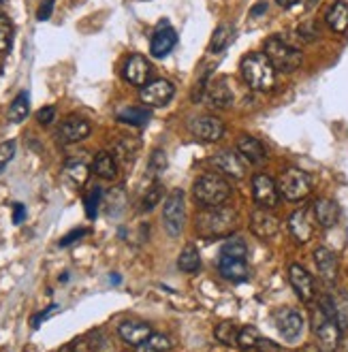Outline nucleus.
<instances>
[{
  "label": "nucleus",
  "instance_id": "cd10ccee",
  "mask_svg": "<svg viewBox=\"0 0 348 352\" xmlns=\"http://www.w3.org/2000/svg\"><path fill=\"white\" fill-rule=\"evenodd\" d=\"M139 152V141L137 139H129L122 137L113 143V158L122 164H133L135 156Z\"/></svg>",
  "mask_w": 348,
  "mask_h": 352
},
{
  "label": "nucleus",
  "instance_id": "bb28decb",
  "mask_svg": "<svg viewBox=\"0 0 348 352\" xmlns=\"http://www.w3.org/2000/svg\"><path fill=\"white\" fill-rule=\"evenodd\" d=\"M92 171L103 179H113L118 175V160L109 152H98L92 162Z\"/></svg>",
  "mask_w": 348,
  "mask_h": 352
},
{
  "label": "nucleus",
  "instance_id": "f3484780",
  "mask_svg": "<svg viewBox=\"0 0 348 352\" xmlns=\"http://www.w3.org/2000/svg\"><path fill=\"white\" fill-rule=\"evenodd\" d=\"M150 73H152V67H150L148 58L135 54V56H131L127 60V65H124V79L129 81V84L143 88V86L148 84Z\"/></svg>",
  "mask_w": 348,
  "mask_h": 352
},
{
  "label": "nucleus",
  "instance_id": "4d7b16f0",
  "mask_svg": "<svg viewBox=\"0 0 348 352\" xmlns=\"http://www.w3.org/2000/svg\"><path fill=\"white\" fill-rule=\"evenodd\" d=\"M0 3H3V0H0Z\"/></svg>",
  "mask_w": 348,
  "mask_h": 352
},
{
  "label": "nucleus",
  "instance_id": "aec40b11",
  "mask_svg": "<svg viewBox=\"0 0 348 352\" xmlns=\"http://www.w3.org/2000/svg\"><path fill=\"white\" fill-rule=\"evenodd\" d=\"M314 263L318 269V276L327 282V284H334L338 280V256L329 250V248H316L314 250Z\"/></svg>",
  "mask_w": 348,
  "mask_h": 352
},
{
  "label": "nucleus",
  "instance_id": "a19ab883",
  "mask_svg": "<svg viewBox=\"0 0 348 352\" xmlns=\"http://www.w3.org/2000/svg\"><path fill=\"white\" fill-rule=\"evenodd\" d=\"M162 192H165V190H162V186H160V184H154L152 188H148V192L143 195L141 210H143V212H150V210H154L156 203L162 199Z\"/></svg>",
  "mask_w": 348,
  "mask_h": 352
},
{
  "label": "nucleus",
  "instance_id": "ddd939ff",
  "mask_svg": "<svg viewBox=\"0 0 348 352\" xmlns=\"http://www.w3.org/2000/svg\"><path fill=\"white\" fill-rule=\"evenodd\" d=\"M175 43H177V32L167 22H160V26L154 30L150 41V54L154 58H165L173 52Z\"/></svg>",
  "mask_w": 348,
  "mask_h": 352
},
{
  "label": "nucleus",
  "instance_id": "20e7f679",
  "mask_svg": "<svg viewBox=\"0 0 348 352\" xmlns=\"http://www.w3.org/2000/svg\"><path fill=\"white\" fill-rule=\"evenodd\" d=\"M193 195L203 207H220L231 197V184L220 175H203L195 182Z\"/></svg>",
  "mask_w": 348,
  "mask_h": 352
},
{
  "label": "nucleus",
  "instance_id": "7ed1b4c3",
  "mask_svg": "<svg viewBox=\"0 0 348 352\" xmlns=\"http://www.w3.org/2000/svg\"><path fill=\"white\" fill-rule=\"evenodd\" d=\"M241 75L243 81L248 84L252 90L259 92H270L276 84V69L270 62V58L265 54H248L241 60Z\"/></svg>",
  "mask_w": 348,
  "mask_h": 352
},
{
  "label": "nucleus",
  "instance_id": "473e14b6",
  "mask_svg": "<svg viewBox=\"0 0 348 352\" xmlns=\"http://www.w3.org/2000/svg\"><path fill=\"white\" fill-rule=\"evenodd\" d=\"M135 350L137 352H167V350H171V340L162 333H152L146 342L135 346Z\"/></svg>",
  "mask_w": 348,
  "mask_h": 352
},
{
  "label": "nucleus",
  "instance_id": "a211bd4d",
  "mask_svg": "<svg viewBox=\"0 0 348 352\" xmlns=\"http://www.w3.org/2000/svg\"><path fill=\"white\" fill-rule=\"evenodd\" d=\"M289 233L295 237L297 243H308L314 235V224L308 210H297L289 218Z\"/></svg>",
  "mask_w": 348,
  "mask_h": 352
},
{
  "label": "nucleus",
  "instance_id": "6e6d98bb",
  "mask_svg": "<svg viewBox=\"0 0 348 352\" xmlns=\"http://www.w3.org/2000/svg\"><path fill=\"white\" fill-rule=\"evenodd\" d=\"M246 352H254V350H246Z\"/></svg>",
  "mask_w": 348,
  "mask_h": 352
},
{
  "label": "nucleus",
  "instance_id": "37998d69",
  "mask_svg": "<svg viewBox=\"0 0 348 352\" xmlns=\"http://www.w3.org/2000/svg\"><path fill=\"white\" fill-rule=\"evenodd\" d=\"M148 167H150V173H154V175L165 171L167 169V156H165V152H162V150H154Z\"/></svg>",
  "mask_w": 348,
  "mask_h": 352
},
{
  "label": "nucleus",
  "instance_id": "4c0bfd02",
  "mask_svg": "<svg viewBox=\"0 0 348 352\" xmlns=\"http://www.w3.org/2000/svg\"><path fill=\"white\" fill-rule=\"evenodd\" d=\"M220 256H229V258H246L248 256V248L241 239H233V241H227L222 245V252Z\"/></svg>",
  "mask_w": 348,
  "mask_h": 352
},
{
  "label": "nucleus",
  "instance_id": "c85d7f7f",
  "mask_svg": "<svg viewBox=\"0 0 348 352\" xmlns=\"http://www.w3.org/2000/svg\"><path fill=\"white\" fill-rule=\"evenodd\" d=\"M118 122L127 124V126H146L148 120H150V109H143V107H124L116 113Z\"/></svg>",
  "mask_w": 348,
  "mask_h": 352
},
{
  "label": "nucleus",
  "instance_id": "603ef678",
  "mask_svg": "<svg viewBox=\"0 0 348 352\" xmlns=\"http://www.w3.org/2000/svg\"><path fill=\"white\" fill-rule=\"evenodd\" d=\"M265 7H268V5H263V3H261V5H257V7L252 9V15H261V13L265 11Z\"/></svg>",
  "mask_w": 348,
  "mask_h": 352
},
{
  "label": "nucleus",
  "instance_id": "6e6552de",
  "mask_svg": "<svg viewBox=\"0 0 348 352\" xmlns=\"http://www.w3.org/2000/svg\"><path fill=\"white\" fill-rule=\"evenodd\" d=\"M173 94H175V88L167 79L150 81V84H146L139 92L143 105H148V107H165L167 102L173 98Z\"/></svg>",
  "mask_w": 348,
  "mask_h": 352
},
{
  "label": "nucleus",
  "instance_id": "79ce46f5",
  "mask_svg": "<svg viewBox=\"0 0 348 352\" xmlns=\"http://www.w3.org/2000/svg\"><path fill=\"white\" fill-rule=\"evenodd\" d=\"M127 203V192L124 188H113L111 192H107V210L111 214H120V210Z\"/></svg>",
  "mask_w": 348,
  "mask_h": 352
},
{
  "label": "nucleus",
  "instance_id": "5fc2aeb1",
  "mask_svg": "<svg viewBox=\"0 0 348 352\" xmlns=\"http://www.w3.org/2000/svg\"><path fill=\"white\" fill-rule=\"evenodd\" d=\"M0 73H3V60H0Z\"/></svg>",
  "mask_w": 348,
  "mask_h": 352
},
{
  "label": "nucleus",
  "instance_id": "a18cd8bd",
  "mask_svg": "<svg viewBox=\"0 0 348 352\" xmlns=\"http://www.w3.org/2000/svg\"><path fill=\"white\" fill-rule=\"evenodd\" d=\"M88 235V229H75V231H71L69 235H65L63 239H60V248H69L71 243H75L77 239H81V237H86Z\"/></svg>",
  "mask_w": 348,
  "mask_h": 352
},
{
  "label": "nucleus",
  "instance_id": "1a4fd4ad",
  "mask_svg": "<svg viewBox=\"0 0 348 352\" xmlns=\"http://www.w3.org/2000/svg\"><path fill=\"white\" fill-rule=\"evenodd\" d=\"M252 195H254L257 205L265 207V210H272L280 201V190L276 182L265 173H259L252 177Z\"/></svg>",
  "mask_w": 348,
  "mask_h": 352
},
{
  "label": "nucleus",
  "instance_id": "c03bdc74",
  "mask_svg": "<svg viewBox=\"0 0 348 352\" xmlns=\"http://www.w3.org/2000/svg\"><path fill=\"white\" fill-rule=\"evenodd\" d=\"M13 154H15V141L0 143V169H3L5 164L13 158Z\"/></svg>",
  "mask_w": 348,
  "mask_h": 352
},
{
  "label": "nucleus",
  "instance_id": "de8ad7c7",
  "mask_svg": "<svg viewBox=\"0 0 348 352\" xmlns=\"http://www.w3.org/2000/svg\"><path fill=\"white\" fill-rule=\"evenodd\" d=\"M54 116H56V109H54L52 105H47V107H43V109H41V111L36 113V120H39L41 124H45V126H47V124H52V122H54Z\"/></svg>",
  "mask_w": 348,
  "mask_h": 352
},
{
  "label": "nucleus",
  "instance_id": "dca6fc26",
  "mask_svg": "<svg viewBox=\"0 0 348 352\" xmlns=\"http://www.w3.org/2000/svg\"><path fill=\"white\" fill-rule=\"evenodd\" d=\"M90 131H92V126L88 120L79 118V116H71L60 124L58 137L65 143H77V141H84L90 135Z\"/></svg>",
  "mask_w": 348,
  "mask_h": 352
},
{
  "label": "nucleus",
  "instance_id": "9d476101",
  "mask_svg": "<svg viewBox=\"0 0 348 352\" xmlns=\"http://www.w3.org/2000/svg\"><path fill=\"white\" fill-rule=\"evenodd\" d=\"M203 92H206L208 100L216 107H229L233 102V90H231V84L227 77H212V79H206L203 81Z\"/></svg>",
  "mask_w": 348,
  "mask_h": 352
},
{
  "label": "nucleus",
  "instance_id": "09e8293b",
  "mask_svg": "<svg viewBox=\"0 0 348 352\" xmlns=\"http://www.w3.org/2000/svg\"><path fill=\"white\" fill-rule=\"evenodd\" d=\"M58 309V305H50L47 309H43V312H39L34 318H32V329H39V324L43 322V320H47L50 316H52V312H56Z\"/></svg>",
  "mask_w": 348,
  "mask_h": 352
},
{
  "label": "nucleus",
  "instance_id": "f704fd0d",
  "mask_svg": "<svg viewBox=\"0 0 348 352\" xmlns=\"http://www.w3.org/2000/svg\"><path fill=\"white\" fill-rule=\"evenodd\" d=\"M233 41V28L229 26V24H220L218 28H216V32L212 34V43H210V52L214 54H218V52H222L224 47H227L229 43Z\"/></svg>",
  "mask_w": 348,
  "mask_h": 352
},
{
  "label": "nucleus",
  "instance_id": "a878e982",
  "mask_svg": "<svg viewBox=\"0 0 348 352\" xmlns=\"http://www.w3.org/2000/svg\"><path fill=\"white\" fill-rule=\"evenodd\" d=\"M325 22L338 34L346 32L348 30V5L346 3H334L329 9H327Z\"/></svg>",
  "mask_w": 348,
  "mask_h": 352
},
{
  "label": "nucleus",
  "instance_id": "423d86ee",
  "mask_svg": "<svg viewBox=\"0 0 348 352\" xmlns=\"http://www.w3.org/2000/svg\"><path fill=\"white\" fill-rule=\"evenodd\" d=\"M278 190L280 195L286 199V201H301L310 195L312 190V179L310 175L301 171V169H286L282 175H280V182H278Z\"/></svg>",
  "mask_w": 348,
  "mask_h": 352
},
{
  "label": "nucleus",
  "instance_id": "7c9ffc66",
  "mask_svg": "<svg viewBox=\"0 0 348 352\" xmlns=\"http://www.w3.org/2000/svg\"><path fill=\"white\" fill-rule=\"evenodd\" d=\"M177 267L182 269L184 274H195V272H199L201 269V256H199V250L193 245V243H188L184 250L180 252V256H177Z\"/></svg>",
  "mask_w": 348,
  "mask_h": 352
},
{
  "label": "nucleus",
  "instance_id": "f257e3e1",
  "mask_svg": "<svg viewBox=\"0 0 348 352\" xmlns=\"http://www.w3.org/2000/svg\"><path fill=\"white\" fill-rule=\"evenodd\" d=\"M312 324H314V336L318 342V350L320 352H336L340 346V336H342V327L336 318V309H334V301L329 297H325L318 307L314 309L312 316Z\"/></svg>",
  "mask_w": 348,
  "mask_h": 352
},
{
  "label": "nucleus",
  "instance_id": "6ab92c4d",
  "mask_svg": "<svg viewBox=\"0 0 348 352\" xmlns=\"http://www.w3.org/2000/svg\"><path fill=\"white\" fill-rule=\"evenodd\" d=\"M118 336L131 346H139L141 342H146L152 336V327L146 324L143 320L131 318V320H124L118 327Z\"/></svg>",
  "mask_w": 348,
  "mask_h": 352
},
{
  "label": "nucleus",
  "instance_id": "39448f33",
  "mask_svg": "<svg viewBox=\"0 0 348 352\" xmlns=\"http://www.w3.org/2000/svg\"><path fill=\"white\" fill-rule=\"evenodd\" d=\"M263 54L270 58L274 69L280 73H293L301 67V62H303L301 52L295 45H291L289 41H282L278 36H272V38L265 41Z\"/></svg>",
  "mask_w": 348,
  "mask_h": 352
},
{
  "label": "nucleus",
  "instance_id": "0eeeda50",
  "mask_svg": "<svg viewBox=\"0 0 348 352\" xmlns=\"http://www.w3.org/2000/svg\"><path fill=\"white\" fill-rule=\"evenodd\" d=\"M184 220H186V201H184V192L173 190L165 201V210H162V222H165V229L171 237H177L182 233Z\"/></svg>",
  "mask_w": 348,
  "mask_h": 352
},
{
  "label": "nucleus",
  "instance_id": "58836bf2",
  "mask_svg": "<svg viewBox=\"0 0 348 352\" xmlns=\"http://www.w3.org/2000/svg\"><path fill=\"white\" fill-rule=\"evenodd\" d=\"M100 199H103V190H100V188H92V190L86 195V199H84V205H86V216H88L90 220H94V218H96V214H98Z\"/></svg>",
  "mask_w": 348,
  "mask_h": 352
},
{
  "label": "nucleus",
  "instance_id": "f03ea898",
  "mask_svg": "<svg viewBox=\"0 0 348 352\" xmlns=\"http://www.w3.org/2000/svg\"><path fill=\"white\" fill-rule=\"evenodd\" d=\"M237 226V214L229 207H208V210H203L197 214V220H195V229L201 237H208V239H214V237H224L235 231Z\"/></svg>",
  "mask_w": 348,
  "mask_h": 352
},
{
  "label": "nucleus",
  "instance_id": "864d4df0",
  "mask_svg": "<svg viewBox=\"0 0 348 352\" xmlns=\"http://www.w3.org/2000/svg\"><path fill=\"white\" fill-rule=\"evenodd\" d=\"M111 282H113V284H120V276H118V274H113V276H111Z\"/></svg>",
  "mask_w": 348,
  "mask_h": 352
},
{
  "label": "nucleus",
  "instance_id": "49530a36",
  "mask_svg": "<svg viewBox=\"0 0 348 352\" xmlns=\"http://www.w3.org/2000/svg\"><path fill=\"white\" fill-rule=\"evenodd\" d=\"M52 11H54V0H41V7L36 11V19L39 22H45V19L52 17Z\"/></svg>",
  "mask_w": 348,
  "mask_h": 352
},
{
  "label": "nucleus",
  "instance_id": "c756f323",
  "mask_svg": "<svg viewBox=\"0 0 348 352\" xmlns=\"http://www.w3.org/2000/svg\"><path fill=\"white\" fill-rule=\"evenodd\" d=\"M100 346H103V340H100L96 331H92V333L77 338L73 344L65 346L60 352H100Z\"/></svg>",
  "mask_w": 348,
  "mask_h": 352
},
{
  "label": "nucleus",
  "instance_id": "3c124183",
  "mask_svg": "<svg viewBox=\"0 0 348 352\" xmlns=\"http://www.w3.org/2000/svg\"><path fill=\"white\" fill-rule=\"evenodd\" d=\"M276 3L282 7V9H289V7H295L299 0H276Z\"/></svg>",
  "mask_w": 348,
  "mask_h": 352
},
{
  "label": "nucleus",
  "instance_id": "ea45409f",
  "mask_svg": "<svg viewBox=\"0 0 348 352\" xmlns=\"http://www.w3.org/2000/svg\"><path fill=\"white\" fill-rule=\"evenodd\" d=\"M334 301V309H336V318L340 322V327H348V293L338 295Z\"/></svg>",
  "mask_w": 348,
  "mask_h": 352
},
{
  "label": "nucleus",
  "instance_id": "4be33fe9",
  "mask_svg": "<svg viewBox=\"0 0 348 352\" xmlns=\"http://www.w3.org/2000/svg\"><path fill=\"white\" fill-rule=\"evenodd\" d=\"M65 179L73 186V188H81L86 182H88V175H90V164L79 158V156H71L65 164V171H63Z\"/></svg>",
  "mask_w": 348,
  "mask_h": 352
},
{
  "label": "nucleus",
  "instance_id": "c9c22d12",
  "mask_svg": "<svg viewBox=\"0 0 348 352\" xmlns=\"http://www.w3.org/2000/svg\"><path fill=\"white\" fill-rule=\"evenodd\" d=\"M13 43V24L7 15L0 13V54L9 52Z\"/></svg>",
  "mask_w": 348,
  "mask_h": 352
},
{
  "label": "nucleus",
  "instance_id": "4468645a",
  "mask_svg": "<svg viewBox=\"0 0 348 352\" xmlns=\"http://www.w3.org/2000/svg\"><path fill=\"white\" fill-rule=\"evenodd\" d=\"M193 135L201 141H208V143H216L222 139L224 135V122L220 118L214 116H201L197 120H193Z\"/></svg>",
  "mask_w": 348,
  "mask_h": 352
},
{
  "label": "nucleus",
  "instance_id": "2eb2a0df",
  "mask_svg": "<svg viewBox=\"0 0 348 352\" xmlns=\"http://www.w3.org/2000/svg\"><path fill=\"white\" fill-rule=\"evenodd\" d=\"M250 229L259 239H272V237H276V233L280 229V222L272 212H268L265 207H259V210L252 212Z\"/></svg>",
  "mask_w": 348,
  "mask_h": 352
},
{
  "label": "nucleus",
  "instance_id": "e433bc0d",
  "mask_svg": "<svg viewBox=\"0 0 348 352\" xmlns=\"http://www.w3.org/2000/svg\"><path fill=\"white\" fill-rule=\"evenodd\" d=\"M261 342V336L254 327H243L239 329V336H237V346L243 348V350H250V348H257Z\"/></svg>",
  "mask_w": 348,
  "mask_h": 352
},
{
  "label": "nucleus",
  "instance_id": "2f4dec72",
  "mask_svg": "<svg viewBox=\"0 0 348 352\" xmlns=\"http://www.w3.org/2000/svg\"><path fill=\"white\" fill-rule=\"evenodd\" d=\"M28 111H30V94L24 90V92H19L17 96H15V100L11 102V107H9V111H7V116H9V120L11 122H24L26 118H28Z\"/></svg>",
  "mask_w": 348,
  "mask_h": 352
},
{
  "label": "nucleus",
  "instance_id": "5701e85b",
  "mask_svg": "<svg viewBox=\"0 0 348 352\" xmlns=\"http://www.w3.org/2000/svg\"><path fill=\"white\" fill-rule=\"evenodd\" d=\"M237 154L250 164H263L265 158H268V152H265V146L254 139V137H241L237 141Z\"/></svg>",
  "mask_w": 348,
  "mask_h": 352
},
{
  "label": "nucleus",
  "instance_id": "b1692460",
  "mask_svg": "<svg viewBox=\"0 0 348 352\" xmlns=\"http://www.w3.org/2000/svg\"><path fill=\"white\" fill-rule=\"evenodd\" d=\"M212 162H214V167H216V169H220L224 175H229V177H233V179H241V177L246 175L243 162H241L239 156L233 154V152H220V154H216V156L212 158Z\"/></svg>",
  "mask_w": 348,
  "mask_h": 352
},
{
  "label": "nucleus",
  "instance_id": "f8f14e48",
  "mask_svg": "<svg viewBox=\"0 0 348 352\" xmlns=\"http://www.w3.org/2000/svg\"><path fill=\"white\" fill-rule=\"evenodd\" d=\"M276 327L286 342H297L303 333V316L295 309H280L276 314Z\"/></svg>",
  "mask_w": 348,
  "mask_h": 352
},
{
  "label": "nucleus",
  "instance_id": "8fccbe9b",
  "mask_svg": "<svg viewBox=\"0 0 348 352\" xmlns=\"http://www.w3.org/2000/svg\"><path fill=\"white\" fill-rule=\"evenodd\" d=\"M24 218H26V207L22 203H15L13 205V222L15 224H22Z\"/></svg>",
  "mask_w": 348,
  "mask_h": 352
},
{
  "label": "nucleus",
  "instance_id": "412c9836",
  "mask_svg": "<svg viewBox=\"0 0 348 352\" xmlns=\"http://www.w3.org/2000/svg\"><path fill=\"white\" fill-rule=\"evenodd\" d=\"M218 272L222 274L224 280L229 282H246L250 276L246 258H229V256H220L218 263Z\"/></svg>",
  "mask_w": 348,
  "mask_h": 352
},
{
  "label": "nucleus",
  "instance_id": "393cba45",
  "mask_svg": "<svg viewBox=\"0 0 348 352\" xmlns=\"http://www.w3.org/2000/svg\"><path fill=\"white\" fill-rule=\"evenodd\" d=\"M314 218L325 229H331L340 218V207L331 199H318L314 203Z\"/></svg>",
  "mask_w": 348,
  "mask_h": 352
},
{
  "label": "nucleus",
  "instance_id": "72a5a7b5",
  "mask_svg": "<svg viewBox=\"0 0 348 352\" xmlns=\"http://www.w3.org/2000/svg\"><path fill=\"white\" fill-rule=\"evenodd\" d=\"M237 336H239V329L235 327V322L231 320H222L216 329H214V338L224 344V346H233L237 344Z\"/></svg>",
  "mask_w": 348,
  "mask_h": 352
},
{
  "label": "nucleus",
  "instance_id": "9b49d317",
  "mask_svg": "<svg viewBox=\"0 0 348 352\" xmlns=\"http://www.w3.org/2000/svg\"><path fill=\"white\" fill-rule=\"evenodd\" d=\"M289 280H291V286L297 293V297L303 303H312V299L316 295V288H314V280L308 274V269H303L299 263H293L289 267Z\"/></svg>",
  "mask_w": 348,
  "mask_h": 352
}]
</instances>
